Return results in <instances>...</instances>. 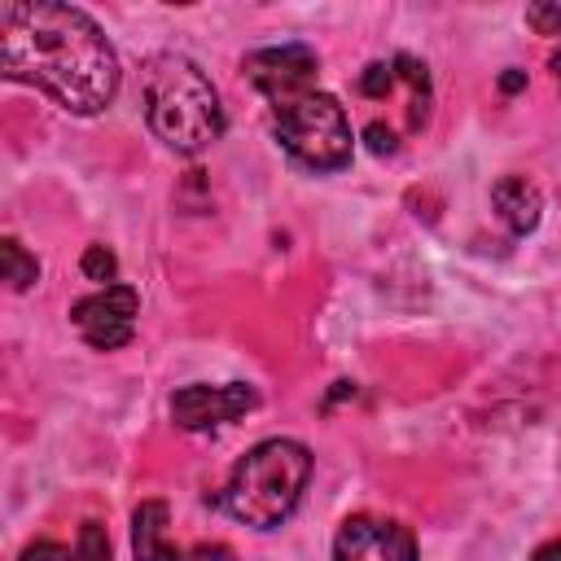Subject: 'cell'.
<instances>
[{"label": "cell", "mask_w": 561, "mask_h": 561, "mask_svg": "<svg viewBox=\"0 0 561 561\" xmlns=\"http://www.w3.org/2000/svg\"><path fill=\"white\" fill-rule=\"evenodd\" d=\"M530 561H561V539H548V543H539Z\"/></svg>", "instance_id": "ffe728a7"}, {"label": "cell", "mask_w": 561, "mask_h": 561, "mask_svg": "<svg viewBox=\"0 0 561 561\" xmlns=\"http://www.w3.org/2000/svg\"><path fill=\"white\" fill-rule=\"evenodd\" d=\"M18 561H70V552H66L61 543H53V539H39V543H31Z\"/></svg>", "instance_id": "ac0fdd59"}, {"label": "cell", "mask_w": 561, "mask_h": 561, "mask_svg": "<svg viewBox=\"0 0 561 561\" xmlns=\"http://www.w3.org/2000/svg\"><path fill=\"white\" fill-rule=\"evenodd\" d=\"M136 311H140V294L131 285H105V289L79 298L70 307V320H75V329L83 333L88 346L118 351L136 333Z\"/></svg>", "instance_id": "5b68a950"}, {"label": "cell", "mask_w": 561, "mask_h": 561, "mask_svg": "<svg viewBox=\"0 0 561 561\" xmlns=\"http://www.w3.org/2000/svg\"><path fill=\"white\" fill-rule=\"evenodd\" d=\"M333 561H416V539L390 517H346L333 539Z\"/></svg>", "instance_id": "52a82bcc"}, {"label": "cell", "mask_w": 561, "mask_h": 561, "mask_svg": "<svg viewBox=\"0 0 561 561\" xmlns=\"http://www.w3.org/2000/svg\"><path fill=\"white\" fill-rule=\"evenodd\" d=\"M70 561H110V539H105V526L83 522V530H79V543H75Z\"/></svg>", "instance_id": "9a60e30c"}, {"label": "cell", "mask_w": 561, "mask_h": 561, "mask_svg": "<svg viewBox=\"0 0 561 561\" xmlns=\"http://www.w3.org/2000/svg\"><path fill=\"white\" fill-rule=\"evenodd\" d=\"M131 552H136V561H184L180 548L167 543V504L162 500H145L131 513Z\"/></svg>", "instance_id": "30bf717a"}, {"label": "cell", "mask_w": 561, "mask_h": 561, "mask_svg": "<svg viewBox=\"0 0 561 561\" xmlns=\"http://www.w3.org/2000/svg\"><path fill=\"white\" fill-rule=\"evenodd\" d=\"M316 70H320V61L307 44H276V48H259V53L245 57V79L272 105L316 88Z\"/></svg>", "instance_id": "8992f818"}, {"label": "cell", "mask_w": 561, "mask_h": 561, "mask_svg": "<svg viewBox=\"0 0 561 561\" xmlns=\"http://www.w3.org/2000/svg\"><path fill=\"white\" fill-rule=\"evenodd\" d=\"M79 267H83V276H88V280H96V285L105 289V285H114L118 259H114V250H105V245H88V250H83V259H79Z\"/></svg>", "instance_id": "4fadbf2b"}, {"label": "cell", "mask_w": 561, "mask_h": 561, "mask_svg": "<svg viewBox=\"0 0 561 561\" xmlns=\"http://www.w3.org/2000/svg\"><path fill=\"white\" fill-rule=\"evenodd\" d=\"M145 118L153 136L175 153H202L224 131V105L215 83L193 57L162 53L145 70Z\"/></svg>", "instance_id": "7a4b0ae2"}, {"label": "cell", "mask_w": 561, "mask_h": 561, "mask_svg": "<svg viewBox=\"0 0 561 561\" xmlns=\"http://www.w3.org/2000/svg\"><path fill=\"white\" fill-rule=\"evenodd\" d=\"M272 127L280 149L307 171H342L351 162V123L337 96L307 88L272 105Z\"/></svg>", "instance_id": "277c9868"}, {"label": "cell", "mask_w": 561, "mask_h": 561, "mask_svg": "<svg viewBox=\"0 0 561 561\" xmlns=\"http://www.w3.org/2000/svg\"><path fill=\"white\" fill-rule=\"evenodd\" d=\"M522 88H526V70H504V75H500V92L513 96V92H522Z\"/></svg>", "instance_id": "d6986e66"}, {"label": "cell", "mask_w": 561, "mask_h": 561, "mask_svg": "<svg viewBox=\"0 0 561 561\" xmlns=\"http://www.w3.org/2000/svg\"><path fill=\"white\" fill-rule=\"evenodd\" d=\"M307 482L311 451L298 438H263L237 460L224 486V508L254 530H272L298 508Z\"/></svg>", "instance_id": "3957f363"}, {"label": "cell", "mask_w": 561, "mask_h": 561, "mask_svg": "<svg viewBox=\"0 0 561 561\" xmlns=\"http://www.w3.org/2000/svg\"><path fill=\"white\" fill-rule=\"evenodd\" d=\"M259 403V394L245 381H228V386H184L171 399V416L184 430H215L228 425L237 416H245Z\"/></svg>", "instance_id": "ba28073f"}, {"label": "cell", "mask_w": 561, "mask_h": 561, "mask_svg": "<svg viewBox=\"0 0 561 561\" xmlns=\"http://www.w3.org/2000/svg\"><path fill=\"white\" fill-rule=\"evenodd\" d=\"M0 259H4V280H9L13 289H31V285H35L39 263H35V259L22 250V241L4 237V241H0Z\"/></svg>", "instance_id": "7c38bea8"}, {"label": "cell", "mask_w": 561, "mask_h": 561, "mask_svg": "<svg viewBox=\"0 0 561 561\" xmlns=\"http://www.w3.org/2000/svg\"><path fill=\"white\" fill-rule=\"evenodd\" d=\"M394 61H368L364 70H359V92L364 96H373V101H381V96H390V88H394Z\"/></svg>", "instance_id": "5bb4252c"}, {"label": "cell", "mask_w": 561, "mask_h": 561, "mask_svg": "<svg viewBox=\"0 0 561 561\" xmlns=\"http://www.w3.org/2000/svg\"><path fill=\"white\" fill-rule=\"evenodd\" d=\"M4 75L44 88L70 114H101L118 92V57L105 31L75 4L13 0L0 9Z\"/></svg>", "instance_id": "6da1fadb"}, {"label": "cell", "mask_w": 561, "mask_h": 561, "mask_svg": "<svg viewBox=\"0 0 561 561\" xmlns=\"http://www.w3.org/2000/svg\"><path fill=\"white\" fill-rule=\"evenodd\" d=\"M526 22L539 35H561V4H530L526 9Z\"/></svg>", "instance_id": "2e32d148"}, {"label": "cell", "mask_w": 561, "mask_h": 561, "mask_svg": "<svg viewBox=\"0 0 561 561\" xmlns=\"http://www.w3.org/2000/svg\"><path fill=\"white\" fill-rule=\"evenodd\" d=\"M364 140H368L373 153H394V149H399V140H394V131H390L386 123H368V127H364Z\"/></svg>", "instance_id": "e0dca14e"}, {"label": "cell", "mask_w": 561, "mask_h": 561, "mask_svg": "<svg viewBox=\"0 0 561 561\" xmlns=\"http://www.w3.org/2000/svg\"><path fill=\"white\" fill-rule=\"evenodd\" d=\"M552 70H557V83H561V53L552 57Z\"/></svg>", "instance_id": "44dd1931"}, {"label": "cell", "mask_w": 561, "mask_h": 561, "mask_svg": "<svg viewBox=\"0 0 561 561\" xmlns=\"http://www.w3.org/2000/svg\"><path fill=\"white\" fill-rule=\"evenodd\" d=\"M394 75L408 79V88H412V123H425V114H430V70H425V61L399 53L394 57Z\"/></svg>", "instance_id": "8fae6325"}, {"label": "cell", "mask_w": 561, "mask_h": 561, "mask_svg": "<svg viewBox=\"0 0 561 561\" xmlns=\"http://www.w3.org/2000/svg\"><path fill=\"white\" fill-rule=\"evenodd\" d=\"M491 202H495V215H500L517 237L530 232V228L539 224V210H543L539 188H535L526 175H504V180H495Z\"/></svg>", "instance_id": "9c48e42d"}]
</instances>
